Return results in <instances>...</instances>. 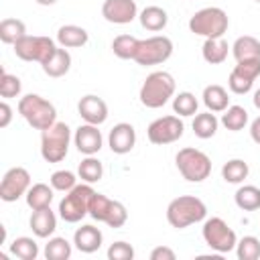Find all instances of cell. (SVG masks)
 Here are the masks:
<instances>
[{"label":"cell","instance_id":"603a6c76","mask_svg":"<svg viewBox=\"0 0 260 260\" xmlns=\"http://www.w3.org/2000/svg\"><path fill=\"white\" fill-rule=\"evenodd\" d=\"M138 18H140V24L146 30H150V32L162 30L167 26V22H169V14L160 6H146V8H142L140 14H138Z\"/></svg>","mask_w":260,"mask_h":260},{"label":"cell","instance_id":"bcb514c9","mask_svg":"<svg viewBox=\"0 0 260 260\" xmlns=\"http://www.w3.org/2000/svg\"><path fill=\"white\" fill-rule=\"evenodd\" d=\"M252 102H254V106H256V108L260 110V87H258V89L254 91V98H252Z\"/></svg>","mask_w":260,"mask_h":260},{"label":"cell","instance_id":"ab89813d","mask_svg":"<svg viewBox=\"0 0 260 260\" xmlns=\"http://www.w3.org/2000/svg\"><path fill=\"white\" fill-rule=\"evenodd\" d=\"M234 73H238L240 77L248 79V81H256L260 77V59H246V61H238V65L232 69Z\"/></svg>","mask_w":260,"mask_h":260},{"label":"cell","instance_id":"74e56055","mask_svg":"<svg viewBox=\"0 0 260 260\" xmlns=\"http://www.w3.org/2000/svg\"><path fill=\"white\" fill-rule=\"evenodd\" d=\"M20 89H22V83L16 75H10L2 69L0 73V95L4 100H10V98H18L20 95Z\"/></svg>","mask_w":260,"mask_h":260},{"label":"cell","instance_id":"f1b7e54d","mask_svg":"<svg viewBox=\"0 0 260 260\" xmlns=\"http://www.w3.org/2000/svg\"><path fill=\"white\" fill-rule=\"evenodd\" d=\"M234 201L240 209L244 211H254L260 207V189L256 185H242L236 195H234Z\"/></svg>","mask_w":260,"mask_h":260},{"label":"cell","instance_id":"484cf974","mask_svg":"<svg viewBox=\"0 0 260 260\" xmlns=\"http://www.w3.org/2000/svg\"><path fill=\"white\" fill-rule=\"evenodd\" d=\"M53 187H49L47 183H35L30 185V189L26 191V205L37 211V209H43V207H51V201H53Z\"/></svg>","mask_w":260,"mask_h":260},{"label":"cell","instance_id":"1f68e13d","mask_svg":"<svg viewBox=\"0 0 260 260\" xmlns=\"http://www.w3.org/2000/svg\"><path fill=\"white\" fill-rule=\"evenodd\" d=\"M77 175H79V179L83 181V183H98L100 179H102V175H104V167H102V162L91 154V156H85L81 162H79V167H77Z\"/></svg>","mask_w":260,"mask_h":260},{"label":"cell","instance_id":"6da1fadb","mask_svg":"<svg viewBox=\"0 0 260 260\" xmlns=\"http://www.w3.org/2000/svg\"><path fill=\"white\" fill-rule=\"evenodd\" d=\"M205 215L207 207L195 195H179L167 205V221L177 230H185L193 223H199L205 219Z\"/></svg>","mask_w":260,"mask_h":260},{"label":"cell","instance_id":"f35d334b","mask_svg":"<svg viewBox=\"0 0 260 260\" xmlns=\"http://www.w3.org/2000/svg\"><path fill=\"white\" fill-rule=\"evenodd\" d=\"M49 181H51V187H53L55 191H63V193L71 191V189L77 185V177H75L71 171H65V169L55 171Z\"/></svg>","mask_w":260,"mask_h":260},{"label":"cell","instance_id":"b9f144b4","mask_svg":"<svg viewBox=\"0 0 260 260\" xmlns=\"http://www.w3.org/2000/svg\"><path fill=\"white\" fill-rule=\"evenodd\" d=\"M252 81H248V79H244V77H240L238 73H230V77H228V87L234 91V93H238V95H242V93H248L250 89H252Z\"/></svg>","mask_w":260,"mask_h":260},{"label":"cell","instance_id":"83f0119b","mask_svg":"<svg viewBox=\"0 0 260 260\" xmlns=\"http://www.w3.org/2000/svg\"><path fill=\"white\" fill-rule=\"evenodd\" d=\"M22 37H26V24L20 18H4L0 22V41L4 45H14Z\"/></svg>","mask_w":260,"mask_h":260},{"label":"cell","instance_id":"44dd1931","mask_svg":"<svg viewBox=\"0 0 260 260\" xmlns=\"http://www.w3.org/2000/svg\"><path fill=\"white\" fill-rule=\"evenodd\" d=\"M41 67H43L45 75H49V77H63L71 69V55L65 47H57L55 53Z\"/></svg>","mask_w":260,"mask_h":260},{"label":"cell","instance_id":"9c48e42d","mask_svg":"<svg viewBox=\"0 0 260 260\" xmlns=\"http://www.w3.org/2000/svg\"><path fill=\"white\" fill-rule=\"evenodd\" d=\"M201 234H203L205 244L211 250L219 252V254H228V252L236 250L238 236H236V232L221 217H209V219H205Z\"/></svg>","mask_w":260,"mask_h":260},{"label":"cell","instance_id":"8fae6325","mask_svg":"<svg viewBox=\"0 0 260 260\" xmlns=\"http://www.w3.org/2000/svg\"><path fill=\"white\" fill-rule=\"evenodd\" d=\"M14 55L22 61H37V63H45L57 49L55 41L51 37H41V35H26L20 41H16L14 45Z\"/></svg>","mask_w":260,"mask_h":260},{"label":"cell","instance_id":"60d3db41","mask_svg":"<svg viewBox=\"0 0 260 260\" xmlns=\"http://www.w3.org/2000/svg\"><path fill=\"white\" fill-rule=\"evenodd\" d=\"M108 258L110 260H132L134 258V248L128 242H114L108 248Z\"/></svg>","mask_w":260,"mask_h":260},{"label":"cell","instance_id":"ac0fdd59","mask_svg":"<svg viewBox=\"0 0 260 260\" xmlns=\"http://www.w3.org/2000/svg\"><path fill=\"white\" fill-rule=\"evenodd\" d=\"M102 242H104V234L100 228L91 225V223H85L81 228L75 230L73 234V246L83 252V254H93L102 248Z\"/></svg>","mask_w":260,"mask_h":260},{"label":"cell","instance_id":"ee69618b","mask_svg":"<svg viewBox=\"0 0 260 260\" xmlns=\"http://www.w3.org/2000/svg\"><path fill=\"white\" fill-rule=\"evenodd\" d=\"M12 120V108L8 106V102L0 104V128H6Z\"/></svg>","mask_w":260,"mask_h":260},{"label":"cell","instance_id":"7402d4cb","mask_svg":"<svg viewBox=\"0 0 260 260\" xmlns=\"http://www.w3.org/2000/svg\"><path fill=\"white\" fill-rule=\"evenodd\" d=\"M230 45L223 37L219 39H205L203 47H201V55L203 59L209 63V65H219L228 59V53H230Z\"/></svg>","mask_w":260,"mask_h":260},{"label":"cell","instance_id":"9a60e30c","mask_svg":"<svg viewBox=\"0 0 260 260\" xmlns=\"http://www.w3.org/2000/svg\"><path fill=\"white\" fill-rule=\"evenodd\" d=\"M73 142H75V148L85 154V156H91V154H98L102 144H104V138H102V132L98 130L95 124H81L75 134H73Z\"/></svg>","mask_w":260,"mask_h":260},{"label":"cell","instance_id":"4316f807","mask_svg":"<svg viewBox=\"0 0 260 260\" xmlns=\"http://www.w3.org/2000/svg\"><path fill=\"white\" fill-rule=\"evenodd\" d=\"M217 126H219V120L209 110L201 112V114H195V118H193V134L201 140H207V138L215 136Z\"/></svg>","mask_w":260,"mask_h":260},{"label":"cell","instance_id":"8992f818","mask_svg":"<svg viewBox=\"0 0 260 260\" xmlns=\"http://www.w3.org/2000/svg\"><path fill=\"white\" fill-rule=\"evenodd\" d=\"M93 189L89 183L75 185L71 191L65 193V197L59 201V215L67 223H77L85 215H89V201L93 197Z\"/></svg>","mask_w":260,"mask_h":260},{"label":"cell","instance_id":"7c38bea8","mask_svg":"<svg viewBox=\"0 0 260 260\" xmlns=\"http://www.w3.org/2000/svg\"><path fill=\"white\" fill-rule=\"evenodd\" d=\"M185 124L179 116H162L148 124L146 136L152 144H171L183 136Z\"/></svg>","mask_w":260,"mask_h":260},{"label":"cell","instance_id":"2e32d148","mask_svg":"<svg viewBox=\"0 0 260 260\" xmlns=\"http://www.w3.org/2000/svg\"><path fill=\"white\" fill-rule=\"evenodd\" d=\"M136 144V130L128 122L116 124L108 134V146L114 154H128Z\"/></svg>","mask_w":260,"mask_h":260},{"label":"cell","instance_id":"7dc6e473","mask_svg":"<svg viewBox=\"0 0 260 260\" xmlns=\"http://www.w3.org/2000/svg\"><path fill=\"white\" fill-rule=\"evenodd\" d=\"M37 4H41V6H53L57 0H35Z\"/></svg>","mask_w":260,"mask_h":260},{"label":"cell","instance_id":"f546056e","mask_svg":"<svg viewBox=\"0 0 260 260\" xmlns=\"http://www.w3.org/2000/svg\"><path fill=\"white\" fill-rule=\"evenodd\" d=\"M221 124L228 130H232V132L244 130L246 124H248V112H246V108H242V106H228L223 110V114H221Z\"/></svg>","mask_w":260,"mask_h":260},{"label":"cell","instance_id":"8d00e7d4","mask_svg":"<svg viewBox=\"0 0 260 260\" xmlns=\"http://www.w3.org/2000/svg\"><path fill=\"white\" fill-rule=\"evenodd\" d=\"M236 254L240 260H258L260 258V240L256 236H244L236 244Z\"/></svg>","mask_w":260,"mask_h":260},{"label":"cell","instance_id":"836d02e7","mask_svg":"<svg viewBox=\"0 0 260 260\" xmlns=\"http://www.w3.org/2000/svg\"><path fill=\"white\" fill-rule=\"evenodd\" d=\"M10 254L20 260H35L39 256V244L32 238L20 236L10 244Z\"/></svg>","mask_w":260,"mask_h":260},{"label":"cell","instance_id":"ba28073f","mask_svg":"<svg viewBox=\"0 0 260 260\" xmlns=\"http://www.w3.org/2000/svg\"><path fill=\"white\" fill-rule=\"evenodd\" d=\"M171 55H173V41L165 35H154L148 39H140L134 61L138 65L148 67V65L165 63L167 59H171Z\"/></svg>","mask_w":260,"mask_h":260},{"label":"cell","instance_id":"7a4b0ae2","mask_svg":"<svg viewBox=\"0 0 260 260\" xmlns=\"http://www.w3.org/2000/svg\"><path fill=\"white\" fill-rule=\"evenodd\" d=\"M175 77L169 73V71H152L142 87H140V104L150 108V110H156V108H162L173 95H175Z\"/></svg>","mask_w":260,"mask_h":260},{"label":"cell","instance_id":"52a82bcc","mask_svg":"<svg viewBox=\"0 0 260 260\" xmlns=\"http://www.w3.org/2000/svg\"><path fill=\"white\" fill-rule=\"evenodd\" d=\"M175 162L183 179H187L189 183H201L211 175V160L199 148H193V146L181 148L175 156Z\"/></svg>","mask_w":260,"mask_h":260},{"label":"cell","instance_id":"ffe728a7","mask_svg":"<svg viewBox=\"0 0 260 260\" xmlns=\"http://www.w3.org/2000/svg\"><path fill=\"white\" fill-rule=\"evenodd\" d=\"M89 41V35L83 26H77V24H63L59 30H57V43L65 49H77V47H83L87 45Z\"/></svg>","mask_w":260,"mask_h":260},{"label":"cell","instance_id":"e0dca14e","mask_svg":"<svg viewBox=\"0 0 260 260\" xmlns=\"http://www.w3.org/2000/svg\"><path fill=\"white\" fill-rule=\"evenodd\" d=\"M77 112L87 124L100 126V124H104L108 120V104L100 95H93V93H87V95H83L79 100Z\"/></svg>","mask_w":260,"mask_h":260},{"label":"cell","instance_id":"3957f363","mask_svg":"<svg viewBox=\"0 0 260 260\" xmlns=\"http://www.w3.org/2000/svg\"><path fill=\"white\" fill-rule=\"evenodd\" d=\"M18 114L32 126L35 130H47L57 122V110L55 106L45 100L39 93H26L18 100Z\"/></svg>","mask_w":260,"mask_h":260},{"label":"cell","instance_id":"e575fe53","mask_svg":"<svg viewBox=\"0 0 260 260\" xmlns=\"http://www.w3.org/2000/svg\"><path fill=\"white\" fill-rule=\"evenodd\" d=\"M197 108H199V102H197V98L191 91H181V93H177L173 98V112L179 114L181 118L195 116L197 114Z\"/></svg>","mask_w":260,"mask_h":260},{"label":"cell","instance_id":"5b68a950","mask_svg":"<svg viewBox=\"0 0 260 260\" xmlns=\"http://www.w3.org/2000/svg\"><path fill=\"white\" fill-rule=\"evenodd\" d=\"M71 144V128L65 122H55L41 132V156L47 162H61Z\"/></svg>","mask_w":260,"mask_h":260},{"label":"cell","instance_id":"4dcf8cb0","mask_svg":"<svg viewBox=\"0 0 260 260\" xmlns=\"http://www.w3.org/2000/svg\"><path fill=\"white\" fill-rule=\"evenodd\" d=\"M250 173V167L246 160L242 158H232L228 160L223 167H221V177L225 183H232V185H240Z\"/></svg>","mask_w":260,"mask_h":260},{"label":"cell","instance_id":"d590c367","mask_svg":"<svg viewBox=\"0 0 260 260\" xmlns=\"http://www.w3.org/2000/svg\"><path fill=\"white\" fill-rule=\"evenodd\" d=\"M73 248L65 238H51L45 246V258L47 260H67L71 256Z\"/></svg>","mask_w":260,"mask_h":260},{"label":"cell","instance_id":"d6986e66","mask_svg":"<svg viewBox=\"0 0 260 260\" xmlns=\"http://www.w3.org/2000/svg\"><path fill=\"white\" fill-rule=\"evenodd\" d=\"M28 225H30V230L37 238H49L57 230V215L51 207L37 209V211H32V215L28 219Z\"/></svg>","mask_w":260,"mask_h":260},{"label":"cell","instance_id":"277c9868","mask_svg":"<svg viewBox=\"0 0 260 260\" xmlns=\"http://www.w3.org/2000/svg\"><path fill=\"white\" fill-rule=\"evenodd\" d=\"M228 26H230L228 12L223 8H219V6L201 8L189 18V30L193 35H199V37H205V39L223 37Z\"/></svg>","mask_w":260,"mask_h":260},{"label":"cell","instance_id":"4fadbf2b","mask_svg":"<svg viewBox=\"0 0 260 260\" xmlns=\"http://www.w3.org/2000/svg\"><path fill=\"white\" fill-rule=\"evenodd\" d=\"M30 189V175L24 167H12L4 173L2 183H0V199L6 203H12L26 195Z\"/></svg>","mask_w":260,"mask_h":260},{"label":"cell","instance_id":"d4e9b609","mask_svg":"<svg viewBox=\"0 0 260 260\" xmlns=\"http://www.w3.org/2000/svg\"><path fill=\"white\" fill-rule=\"evenodd\" d=\"M232 53L236 61H246V59H260V41L252 35L238 37L232 45Z\"/></svg>","mask_w":260,"mask_h":260},{"label":"cell","instance_id":"7bdbcfd3","mask_svg":"<svg viewBox=\"0 0 260 260\" xmlns=\"http://www.w3.org/2000/svg\"><path fill=\"white\" fill-rule=\"evenodd\" d=\"M175 250H171L169 246H156L150 252V260H175Z\"/></svg>","mask_w":260,"mask_h":260},{"label":"cell","instance_id":"cb8c5ba5","mask_svg":"<svg viewBox=\"0 0 260 260\" xmlns=\"http://www.w3.org/2000/svg\"><path fill=\"white\" fill-rule=\"evenodd\" d=\"M203 104L209 112H223L228 106H230V95H228V89L217 85V83H211V85H205L203 89Z\"/></svg>","mask_w":260,"mask_h":260},{"label":"cell","instance_id":"30bf717a","mask_svg":"<svg viewBox=\"0 0 260 260\" xmlns=\"http://www.w3.org/2000/svg\"><path fill=\"white\" fill-rule=\"evenodd\" d=\"M89 215L95 221H104L110 228H122L128 221V211L124 207V203L114 201L102 193H93L91 201H89Z\"/></svg>","mask_w":260,"mask_h":260},{"label":"cell","instance_id":"5bb4252c","mask_svg":"<svg viewBox=\"0 0 260 260\" xmlns=\"http://www.w3.org/2000/svg\"><path fill=\"white\" fill-rule=\"evenodd\" d=\"M102 16L112 24H128L138 16V6L134 0H104Z\"/></svg>","mask_w":260,"mask_h":260},{"label":"cell","instance_id":"f6af8a7d","mask_svg":"<svg viewBox=\"0 0 260 260\" xmlns=\"http://www.w3.org/2000/svg\"><path fill=\"white\" fill-rule=\"evenodd\" d=\"M250 136H252V140L256 144H260V116L252 120V124H250Z\"/></svg>","mask_w":260,"mask_h":260},{"label":"cell","instance_id":"d6a6232c","mask_svg":"<svg viewBox=\"0 0 260 260\" xmlns=\"http://www.w3.org/2000/svg\"><path fill=\"white\" fill-rule=\"evenodd\" d=\"M138 43H140V39H136L132 35H118L112 41V51L118 59H134Z\"/></svg>","mask_w":260,"mask_h":260},{"label":"cell","instance_id":"c3c4849f","mask_svg":"<svg viewBox=\"0 0 260 260\" xmlns=\"http://www.w3.org/2000/svg\"><path fill=\"white\" fill-rule=\"evenodd\" d=\"M254 2H260V0H254Z\"/></svg>","mask_w":260,"mask_h":260}]
</instances>
